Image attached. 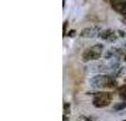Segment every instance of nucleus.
Returning a JSON list of instances; mask_svg holds the SVG:
<instances>
[{"mask_svg":"<svg viewBox=\"0 0 126 121\" xmlns=\"http://www.w3.org/2000/svg\"><path fill=\"white\" fill-rule=\"evenodd\" d=\"M91 86L95 89H113L116 87V80L113 76L109 75H96L91 79Z\"/></svg>","mask_w":126,"mask_h":121,"instance_id":"obj_1","label":"nucleus"},{"mask_svg":"<svg viewBox=\"0 0 126 121\" xmlns=\"http://www.w3.org/2000/svg\"><path fill=\"white\" fill-rule=\"evenodd\" d=\"M103 52L102 44H95L91 48H88L82 52V62H89V61H98Z\"/></svg>","mask_w":126,"mask_h":121,"instance_id":"obj_2","label":"nucleus"},{"mask_svg":"<svg viewBox=\"0 0 126 121\" xmlns=\"http://www.w3.org/2000/svg\"><path fill=\"white\" fill-rule=\"evenodd\" d=\"M94 107H96V109H102V107H108L110 101H112V93H108V92H96L94 93Z\"/></svg>","mask_w":126,"mask_h":121,"instance_id":"obj_3","label":"nucleus"},{"mask_svg":"<svg viewBox=\"0 0 126 121\" xmlns=\"http://www.w3.org/2000/svg\"><path fill=\"white\" fill-rule=\"evenodd\" d=\"M101 31L102 30L98 25H95V27H86V28H84L81 31V37H84V38H95V37H99Z\"/></svg>","mask_w":126,"mask_h":121,"instance_id":"obj_4","label":"nucleus"},{"mask_svg":"<svg viewBox=\"0 0 126 121\" xmlns=\"http://www.w3.org/2000/svg\"><path fill=\"white\" fill-rule=\"evenodd\" d=\"M109 1H110L112 7H113L116 11L125 14V11H126V0H109Z\"/></svg>","mask_w":126,"mask_h":121,"instance_id":"obj_5","label":"nucleus"},{"mask_svg":"<svg viewBox=\"0 0 126 121\" xmlns=\"http://www.w3.org/2000/svg\"><path fill=\"white\" fill-rule=\"evenodd\" d=\"M113 33H115L113 30H102V31H101V34H99V38H101V40L108 41V38L113 34Z\"/></svg>","mask_w":126,"mask_h":121,"instance_id":"obj_6","label":"nucleus"},{"mask_svg":"<svg viewBox=\"0 0 126 121\" xmlns=\"http://www.w3.org/2000/svg\"><path fill=\"white\" fill-rule=\"evenodd\" d=\"M119 96H120L122 100H125L126 101V85L125 86H122V87H119Z\"/></svg>","mask_w":126,"mask_h":121,"instance_id":"obj_7","label":"nucleus"},{"mask_svg":"<svg viewBox=\"0 0 126 121\" xmlns=\"http://www.w3.org/2000/svg\"><path fill=\"white\" fill-rule=\"evenodd\" d=\"M69 111H71V106H69V103H64V115H68Z\"/></svg>","mask_w":126,"mask_h":121,"instance_id":"obj_8","label":"nucleus"},{"mask_svg":"<svg viewBox=\"0 0 126 121\" xmlns=\"http://www.w3.org/2000/svg\"><path fill=\"white\" fill-rule=\"evenodd\" d=\"M122 109H126V101L125 103H120V104L113 106V110H122Z\"/></svg>","mask_w":126,"mask_h":121,"instance_id":"obj_9","label":"nucleus"},{"mask_svg":"<svg viewBox=\"0 0 126 121\" xmlns=\"http://www.w3.org/2000/svg\"><path fill=\"white\" fill-rule=\"evenodd\" d=\"M77 121H92V120L88 118L86 115H78V117H77Z\"/></svg>","mask_w":126,"mask_h":121,"instance_id":"obj_10","label":"nucleus"},{"mask_svg":"<svg viewBox=\"0 0 126 121\" xmlns=\"http://www.w3.org/2000/svg\"><path fill=\"white\" fill-rule=\"evenodd\" d=\"M116 38H118V35H116V31H115L113 34L108 38V42H115V41H116Z\"/></svg>","mask_w":126,"mask_h":121,"instance_id":"obj_11","label":"nucleus"},{"mask_svg":"<svg viewBox=\"0 0 126 121\" xmlns=\"http://www.w3.org/2000/svg\"><path fill=\"white\" fill-rule=\"evenodd\" d=\"M67 27H68V21L64 23V35H67Z\"/></svg>","mask_w":126,"mask_h":121,"instance_id":"obj_12","label":"nucleus"},{"mask_svg":"<svg viewBox=\"0 0 126 121\" xmlns=\"http://www.w3.org/2000/svg\"><path fill=\"white\" fill-rule=\"evenodd\" d=\"M118 34H119V37H125V33L123 31H118Z\"/></svg>","mask_w":126,"mask_h":121,"instance_id":"obj_13","label":"nucleus"},{"mask_svg":"<svg viewBox=\"0 0 126 121\" xmlns=\"http://www.w3.org/2000/svg\"><path fill=\"white\" fill-rule=\"evenodd\" d=\"M74 34H75L74 30H72V31H69V37H74Z\"/></svg>","mask_w":126,"mask_h":121,"instance_id":"obj_14","label":"nucleus"},{"mask_svg":"<svg viewBox=\"0 0 126 121\" xmlns=\"http://www.w3.org/2000/svg\"><path fill=\"white\" fill-rule=\"evenodd\" d=\"M63 121H68V115H64V117H63Z\"/></svg>","mask_w":126,"mask_h":121,"instance_id":"obj_15","label":"nucleus"},{"mask_svg":"<svg viewBox=\"0 0 126 121\" xmlns=\"http://www.w3.org/2000/svg\"><path fill=\"white\" fill-rule=\"evenodd\" d=\"M125 61H126V56H125Z\"/></svg>","mask_w":126,"mask_h":121,"instance_id":"obj_16","label":"nucleus"},{"mask_svg":"<svg viewBox=\"0 0 126 121\" xmlns=\"http://www.w3.org/2000/svg\"><path fill=\"white\" fill-rule=\"evenodd\" d=\"M122 121H126V120H122Z\"/></svg>","mask_w":126,"mask_h":121,"instance_id":"obj_17","label":"nucleus"}]
</instances>
